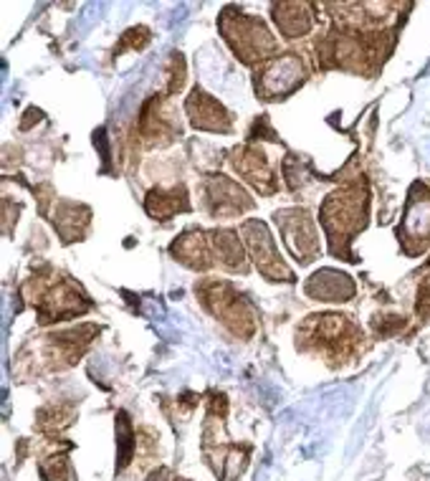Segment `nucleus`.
<instances>
[{
  "mask_svg": "<svg viewBox=\"0 0 430 481\" xmlns=\"http://www.w3.org/2000/svg\"><path fill=\"white\" fill-rule=\"evenodd\" d=\"M342 208H345V216H347L349 211H352V203L349 200H342ZM327 216H342V211H337L334 205H327ZM347 220V218H345Z\"/></svg>",
  "mask_w": 430,
  "mask_h": 481,
  "instance_id": "obj_5",
  "label": "nucleus"
},
{
  "mask_svg": "<svg viewBox=\"0 0 430 481\" xmlns=\"http://www.w3.org/2000/svg\"><path fill=\"white\" fill-rule=\"evenodd\" d=\"M291 216H294V220H289L286 213H283V220L279 218V226H283L286 244H289V249L297 253L299 261H312L309 256L316 249V238L309 220H307V213L304 211H294Z\"/></svg>",
  "mask_w": 430,
  "mask_h": 481,
  "instance_id": "obj_2",
  "label": "nucleus"
},
{
  "mask_svg": "<svg viewBox=\"0 0 430 481\" xmlns=\"http://www.w3.org/2000/svg\"><path fill=\"white\" fill-rule=\"evenodd\" d=\"M299 82H304V68L294 56H283L276 59L274 64H268L264 71V92L268 97H279L291 92Z\"/></svg>",
  "mask_w": 430,
  "mask_h": 481,
  "instance_id": "obj_1",
  "label": "nucleus"
},
{
  "mask_svg": "<svg viewBox=\"0 0 430 481\" xmlns=\"http://www.w3.org/2000/svg\"><path fill=\"white\" fill-rule=\"evenodd\" d=\"M187 109H190V116H193L195 127H203V130H226V124H223V119H226L223 107H218L205 94L195 92L190 104H187Z\"/></svg>",
  "mask_w": 430,
  "mask_h": 481,
  "instance_id": "obj_3",
  "label": "nucleus"
},
{
  "mask_svg": "<svg viewBox=\"0 0 430 481\" xmlns=\"http://www.w3.org/2000/svg\"><path fill=\"white\" fill-rule=\"evenodd\" d=\"M352 292H354L352 284H349L347 277H342V274H337L334 282H327V271H324V274H316L312 284H309V294L324 299V301H337V299L342 297H352Z\"/></svg>",
  "mask_w": 430,
  "mask_h": 481,
  "instance_id": "obj_4",
  "label": "nucleus"
}]
</instances>
